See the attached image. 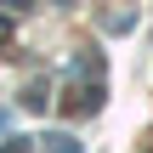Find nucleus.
Returning <instances> with one entry per match:
<instances>
[{"label": "nucleus", "instance_id": "nucleus-1", "mask_svg": "<svg viewBox=\"0 0 153 153\" xmlns=\"http://www.w3.org/2000/svg\"><path fill=\"white\" fill-rule=\"evenodd\" d=\"M51 153H79V148H68V142H51Z\"/></svg>", "mask_w": 153, "mask_h": 153}]
</instances>
